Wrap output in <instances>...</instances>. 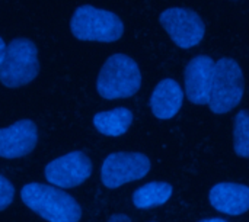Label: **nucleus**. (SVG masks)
Segmentation results:
<instances>
[{
  "instance_id": "9d476101",
  "label": "nucleus",
  "mask_w": 249,
  "mask_h": 222,
  "mask_svg": "<svg viewBox=\"0 0 249 222\" xmlns=\"http://www.w3.org/2000/svg\"><path fill=\"white\" fill-rule=\"evenodd\" d=\"M38 131L32 121H19L0 129V157L18 159L34 150Z\"/></svg>"
},
{
  "instance_id": "2eb2a0df",
  "label": "nucleus",
  "mask_w": 249,
  "mask_h": 222,
  "mask_svg": "<svg viewBox=\"0 0 249 222\" xmlns=\"http://www.w3.org/2000/svg\"><path fill=\"white\" fill-rule=\"evenodd\" d=\"M233 147L239 157L249 159V112L241 111L235 116Z\"/></svg>"
},
{
  "instance_id": "20e7f679",
  "label": "nucleus",
  "mask_w": 249,
  "mask_h": 222,
  "mask_svg": "<svg viewBox=\"0 0 249 222\" xmlns=\"http://www.w3.org/2000/svg\"><path fill=\"white\" fill-rule=\"evenodd\" d=\"M70 26L73 35L80 41L114 42L124 33V25L115 13L95 6H80Z\"/></svg>"
},
{
  "instance_id": "423d86ee",
  "label": "nucleus",
  "mask_w": 249,
  "mask_h": 222,
  "mask_svg": "<svg viewBox=\"0 0 249 222\" xmlns=\"http://www.w3.org/2000/svg\"><path fill=\"white\" fill-rule=\"evenodd\" d=\"M150 172V160L140 153H114L109 154L101 167L102 183L115 189L125 183L140 180Z\"/></svg>"
},
{
  "instance_id": "f03ea898",
  "label": "nucleus",
  "mask_w": 249,
  "mask_h": 222,
  "mask_svg": "<svg viewBox=\"0 0 249 222\" xmlns=\"http://www.w3.org/2000/svg\"><path fill=\"white\" fill-rule=\"evenodd\" d=\"M142 84V73L136 61L124 54L109 57L102 65L96 87L105 99L133 96Z\"/></svg>"
},
{
  "instance_id": "ddd939ff",
  "label": "nucleus",
  "mask_w": 249,
  "mask_h": 222,
  "mask_svg": "<svg viewBox=\"0 0 249 222\" xmlns=\"http://www.w3.org/2000/svg\"><path fill=\"white\" fill-rule=\"evenodd\" d=\"M133 124V113L127 108H117L105 112H99L93 118L95 128L108 137L124 135Z\"/></svg>"
},
{
  "instance_id": "0eeeda50",
  "label": "nucleus",
  "mask_w": 249,
  "mask_h": 222,
  "mask_svg": "<svg viewBox=\"0 0 249 222\" xmlns=\"http://www.w3.org/2000/svg\"><path fill=\"white\" fill-rule=\"evenodd\" d=\"M160 22L172 41L184 49L197 47L206 33V26L198 13L185 7H169L160 13Z\"/></svg>"
},
{
  "instance_id": "7ed1b4c3",
  "label": "nucleus",
  "mask_w": 249,
  "mask_h": 222,
  "mask_svg": "<svg viewBox=\"0 0 249 222\" xmlns=\"http://www.w3.org/2000/svg\"><path fill=\"white\" fill-rule=\"evenodd\" d=\"M244 73L232 58H220L214 65L209 108L213 113L223 115L235 109L244 97Z\"/></svg>"
},
{
  "instance_id": "4468645a",
  "label": "nucleus",
  "mask_w": 249,
  "mask_h": 222,
  "mask_svg": "<svg viewBox=\"0 0 249 222\" xmlns=\"http://www.w3.org/2000/svg\"><path fill=\"white\" fill-rule=\"evenodd\" d=\"M172 193L174 189L169 183L152 182L139 188L133 193V205L137 209H150L166 204L171 199Z\"/></svg>"
},
{
  "instance_id": "a211bd4d",
  "label": "nucleus",
  "mask_w": 249,
  "mask_h": 222,
  "mask_svg": "<svg viewBox=\"0 0 249 222\" xmlns=\"http://www.w3.org/2000/svg\"><path fill=\"white\" fill-rule=\"evenodd\" d=\"M6 51H7V47H6L4 41H3V39L0 38V67H1L3 61H4V57H6Z\"/></svg>"
},
{
  "instance_id": "f257e3e1",
  "label": "nucleus",
  "mask_w": 249,
  "mask_h": 222,
  "mask_svg": "<svg viewBox=\"0 0 249 222\" xmlns=\"http://www.w3.org/2000/svg\"><path fill=\"white\" fill-rule=\"evenodd\" d=\"M20 199L48 222H77L82 217L79 204L70 195L47 185H25L20 190Z\"/></svg>"
},
{
  "instance_id": "6e6552de",
  "label": "nucleus",
  "mask_w": 249,
  "mask_h": 222,
  "mask_svg": "<svg viewBox=\"0 0 249 222\" xmlns=\"http://www.w3.org/2000/svg\"><path fill=\"white\" fill-rule=\"evenodd\" d=\"M92 164L86 154L71 151L45 167V179L57 188H74L89 179Z\"/></svg>"
},
{
  "instance_id": "9b49d317",
  "label": "nucleus",
  "mask_w": 249,
  "mask_h": 222,
  "mask_svg": "<svg viewBox=\"0 0 249 222\" xmlns=\"http://www.w3.org/2000/svg\"><path fill=\"white\" fill-rule=\"evenodd\" d=\"M210 204L226 215H242L249 211V188L238 183H219L210 190Z\"/></svg>"
},
{
  "instance_id": "39448f33",
  "label": "nucleus",
  "mask_w": 249,
  "mask_h": 222,
  "mask_svg": "<svg viewBox=\"0 0 249 222\" xmlns=\"http://www.w3.org/2000/svg\"><path fill=\"white\" fill-rule=\"evenodd\" d=\"M38 67L35 45L29 39H13L0 67V81L12 89L25 86L36 77Z\"/></svg>"
},
{
  "instance_id": "f3484780",
  "label": "nucleus",
  "mask_w": 249,
  "mask_h": 222,
  "mask_svg": "<svg viewBox=\"0 0 249 222\" xmlns=\"http://www.w3.org/2000/svg\"><path fill=\"white\" fill-rule=\"evenodd\" d=\"M108 222H131V220L127 215H124V214H117V215L111 217Z\"/></svg>"
},
{
  "instance_id": "6ab92c4d",
  "label": "nucleus",
  "mask_w": 249,
  "mask_h": 222,
  "mask_svg": "<svg viewBox=\"0 0 249 222\" xmlns=\"http://www.w3.org/2000/svg\"><path fill=\"white\" fill-rule=\"evenodd\" d=\"M200 222H228L226 220H223V218H209V220H203V221Z\"/></svg>"
},
{
  "instance_id": "f8f14e48",
  "label": "nucleus",
  "mask_w": 249,
  "mask_h": 222,
  "mask_svg": "<svg viewBox=\"0 0 249 222\" xmlns=\"http://www.w3.org/2000/svg\"><path fill=\"white\" fill-rule=\"evenodd\" d=\"M184 100V93L181 86L174 79L162 80L150 96V108L156 118L159 119H171L174 118Z\"/></svg>"
},
{
  "instance_id": "dca6fc26",
  "label": "nucleus",
  "mask_w": 249,
  "mask_h": 222,
  "mask_svg": "<svg viewBox=\"0 0 249 222\" xmlns=\"http://www.w3.org/2000/svg\"><path fill=\"white\" fill-rule=\"evenodd\" d=\"M15 196V188L13 185L3 176H0V211L7 208Z\"/></svg>"
},
{
  "instance_id": "1a4fd4ad",
  "label": "nucleus",
  "mask_w": 249,
  "mask_h": 222,
  "mask_svg": "<svg viewBox=\"0 0 249 222\" xmlns=\"http://www.w3.org/2000/svg\"><path fill=\"white\" fill-rule=\"evenodd\" d=\"M216 63L207 55L193 58L185 68V92L194 105L209 102Z\"/></svg>"
}]
</instances>
